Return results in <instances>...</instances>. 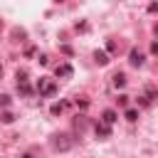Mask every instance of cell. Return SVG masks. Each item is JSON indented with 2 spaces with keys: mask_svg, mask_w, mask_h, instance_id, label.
I'll list each match as a JSON object with an SVG mask.
<instances>
[{
  "mask_svg": "<svg viewBox=\"0 0 158 158\" xmlns=\"http://www.w3.org/2000/svg\"><path fill=\"white\" fill-rule=\"evenodd\" d=\"M114 84H116V86H123V84H126V77H123V74H116V77H114Z\"/></svg>",
  "mask_w": 158,
  "mask_h": 158,
  "instance_id": "obj_6",
  "label": "cell"
},
{
  "mask_svg": "<svg viewBox=\"0 0 158 158\" xmlns=\"http://www.w3.org/2000/svg\"><path fill=\"white\" fill-rule=\"evenodd\" d=\"M67 136H54V148L57 151H67L69 146H72V141H64Z\"/></svg>",
  "mask_w": 158,
  "mask_h": 158,
  "instance_id": "obj_1",
  "label": "cell"
},
{
  "mask_svg": "<svg viewBox=\"0 0 158 158\" xmlns=\"http://www.w3.org/2000/svg\"><path fill=\"white\" fill-rule=\"evenodd\" d=\"M126 118H128V121H136V118H138V111H136V109H128V111H126Z\"/></svg>",
  "mask_w": 158,
  "mask_h": 158,
  "instance_id": "obj_7",
  "label": "cell"
},
{
  "mask_svg": "<svg viewBox=\"0 0 158 158\" xmlns=\"http://www.w3.org/2000/svg\"><path fill=\"white\" fill-rule=\"evenodd\" d=\"M62 109H64V104H54V106H52V114H59Z\"/></svg>",
  "mask_w": 158,
  "mask_h": 158,
  "instance_id": "obj_9",
  "label": "cell"
},
{
  "mask_svg": "<svg viewBox=\"0 0 158 158\" xmlns=\"http://www.w3.org/2000/svg\"><path fill=\"white\" fill-rule=\"evenodd\" d=\"M94 59H96V64H109V57H106V52H94Z\"/></svg>",
  "mask_w": 158,
  "mask_h": 158,
  "instance_id": "obj_3",
  "label": "cell"
},
{
  "mask_svg": "<svg viewBox=\"0 0 158 158\" xmlns=\"http://www.w3.org/2000/svg\"><path fill=\"white\" fill-rule=\"evenodd\" d=\"M2 121L5 123H12V114H2Z\"/></svg>",
  "mask_w": 158,
  "mask_h": 158,
  "instance_id": "obj_10",
  "label": "cell"
},
{
  "mask_svg": "<svg viewBox=\"0 0 158 158\" xmlns=\"http://www.w3.org/2000/svg\"><path fill=\"white\" fill-rule=\"evenodd\" d=\"M69 74H72V67H69V64L57 67V77H69Z\"/></svg>",
  "mask_w": 158,
  "mask_h": 158,
  "instance_id": "obj_4",
  "label": "cell"
},
{
  "mask_svg": "<svg viewBox=\"0 0 158 158\" xmlns=\"http://www.w3.org/2000/svg\"><path fill=\"white\" fill-rule=\"evenodd\" d=\"M131 64H133V67H141V64H143V54H141L138 49H131Z\"/></svg>",
  "mask_w": 158,
  "mask_h": 158,
  "instance_id": "obj_2",
  "label": "cell"
},
{
  "mask_svg": "<svg viewBox=\"0 0 158 158\" xmlns=\"http://www.w3.org/2000/svg\"><path fill=\"white\" fill-rule=\"evenodd\" d=\"M0 77H2V69H0Z\"/></svg>",
  "mask_w": 158,
  "mask_h": 158,
  "instance_id": "obj_11",
  "label": "cell"
},
{
  "mask_svg": "<svg viewBox=\"0 0 158 158\" xmlns=\"http://www.w3.org/2000/svg\"><path fill=\"white\" fill-rule=\"evenodd\" d=\"M114 121H116V111H111V109H109V111H104V123H109V126H111Z\"/></svg>",
  "mask_w": 158,
  "mask_h": 158,
  "instance_id": "obj_5",
  "label": "cell"
},
{
  "mask_svg": "<svg viewBox=\"0 0 158 158\" xmlns=\"http://www.w3.org/2000/svg\"><path fill=\"white\" fill-rule=\"evenodd\" d=\"M96 136H109V128L106 126H96Z\"/></svg>",
  "mask_w": 158,
  "mask_h": 158,
  "instance_id": "obj_8",
  "label": "cell"
}]
</instances>
